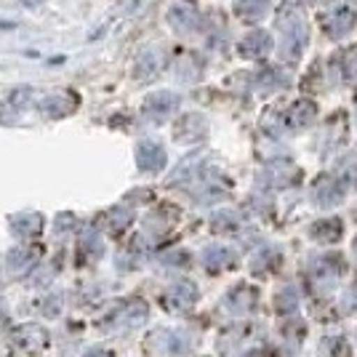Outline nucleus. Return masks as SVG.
Wrapping results in <instances>:
<instances>
[{"mask_svg": "<svg viewBox=\"0 0 357 357\" xmlns=\"http://www.w3.org/2000/svg\"><path fill=\"white\" fill-rule=\"evenodd\" d=\"M267 8H269L267 0H240L238 3V14H240V19H245V22L261 19V16L267 14Z\"/></svg>", "mask_w": 357, "mask_h": 357, "instance_id": "nucleus-9", "label": "nucleus"}, {"mask_svg": "<svg viewBox=\"0 0 357 357\" xmlns=\"http://www.w3.org/2000/svg\"><path fill=\"white\" fill-rule=\"evenodd\" d=\"M261 83H264V86H278V83H280V77H278V73H275V70H264V75H261Z\"/></svg>", "mask_w": 357, "mask_h": 357, "instance_id": "nucleus-11", "label": "nucleus"}, {"mask_svg": "<svg viewBox=\"0 0 357 357\" xmlns=\"http://www.w3.org/2000/svg\"><path fill=\"white\" fill-rule=\"evenodd\" d=\"M285 14L291 19V24H288L285 19H280V27H283V56L298 59V54H301V48H304V40H307L304 19L298 16V11H294V6L285 8Z\"/></svg>", "mask_w": 357, "mask_h": 357, "instance_id": "nucleus-1", "label": "nucleus"}, {"mask_svg": "<svg viewBox=\"0 0 357 357\" xmlns=\"http://www.w3.org/2000/svg\"><path fill=\"white\" fill-rule=\"evenodd\" d=\"M269 51H272V35L264 30H253L240 40V54L248 59H261Z\"/></svg>", "mask_w": 357, "mask_h": 357, "instance_id": "nucleus-4", "label": "nucleus"}, {"mask_svg": "<svg viewBox=\"0 0 357 357\" xmlns=\"http://www.w3.org/2000/svg\"><path fill=\"white\" fill-rule=\"evenodd\" d=\"M139 163L144 168H160L165 163V152L158 144H142L139 147Z\"/></svg>", "mask_w": 357, "mask_h": 357, "instance_id": "nucleus-10", "label": "nucleus"}, {"mask_svg": "<svg viewBox=\"0 0 357 357\" xmlns=\"http://www.w3.org/2000/svg\"><path fill=\"white\" fill-rule=\"evenodd\" d=\"M176 107H178L176 93H171V91H158V93H149L147 99H144L142 112H144L149 120H163L165 115H171Z\"/></svg>", "mask_w": 357, "mask_h": 357, "instance_id": "nucleus-2", "label": "nucleus"}, {"mask_svg": "<svg viewBox=\"0 0 357 357\" xmlns=\"http://www.w3.org/2000/svg\"><path fill=\"white\" fill-rule=\"evenodd\" d=\"M357 22V11L352 6H339L326 16V30L331 38H342L352 30V24Z\"/></svg>", "mask_w": 357, "mask_h": 357, "instance_id": "nucleus-3", "label": "nucleus"}, {"mask_svg": "<svg viewBox=\"0 0 357 357\" xmlns=\"http://www.w3.org/2000/svg\"><path fill=\"white\" fill-rule=\"evenodd\" d=\"M160 67H163V56H160V51H142V56L136 59V67H134V77L136 80H142V83H147L152 80L155 75L160 73Z\"/></svg>", "mask_w": 357, "mask_h": 357, "instance_id": "nucleus-7", "label": "nucleus"}, {"mask_svg": "<svg viewBox=\"0 0 357 357\" xmlns=\"http://www.w3.org/2000/svg\"><path fill=\"white\" fill-rule=\"evenodd\" d=\"M200 22V14L197 8L190 6V3H176L171 11H168V24L176 32H192Z\"/></svg>", "mask_w": 357, "mask_h": 357, "instance_id": "nucleus-5", "label": "nucleus"}, {"mask_svg": "<svg viewBox=\"0 0 357 357\" xmlns=\"http://www.w3.org/2000/svg\"><path fill=\"white\" fill-rule=\"evenodd\" d=\"M312 120H314L312 102H296V105L288 109V115H285V123L294 126V128H301V126H307V123H312Z\"/></svg>", "mask_w": 357, "mask_h": 357, "instance_id": "nucleus-8", "label": "nucleus"}, {"mask_svg": "<svg viewBox=\"0 0 357 357\" xmlns=\"http://www.w3.org/2000/svg\"><path fill=\"white\" fill-rule=\"evenodd\" d=\"M75 107H77V99L70 93H51L40 102V112L48 118H64V115L73 112Z\"/></svg>", "mask_w": 357, "mask_h": 357, "instance_id": "nucleus-6", "label": "nucleus"}]
</instances>
